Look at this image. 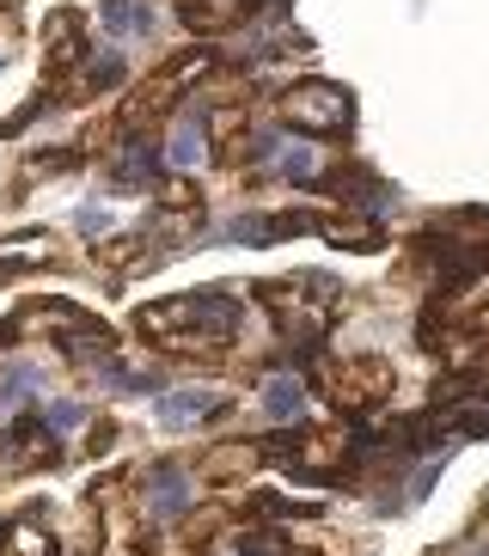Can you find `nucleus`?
I'll return each instance as SVG.
<instances>
[{
    "instance_id": "f257e3e1",
    "label": "nucleus",
    "mask_w": 489,
    "mask_h": 556,
    "mask_svg": "<svg viewBox=\"0 0 489 556\" xmlns=\"http://www.w3.org/2000/svg\"><path fill=\"white\" fill-rule=\"evenodd\" d=\"M141 330L153 337H172V343H227L239 330V300L233 294H178V300H160V306H141Z\"/></svg>"
},
{
    "instance_id": "f03ea898",
    "label": "nucleus",
    "mask_w": 489,
    "mask_h": 556,
    "mask_svg": "<svg viewBox=\"0 0 489 556\" xmlns=\"http://www.w3.org/2000/svg\"><path fill=\"white\" fill-rule=\"evenodd\" d=\"M288 116H293V129H306V135H342L349 123H355V104H349V92H342V86L306 80V86H293Z\"/></svg>"
},
{
    "instance_id": "7ed1b4c3",
    "label": "nucleus",
    "mask_w": 489,
    "mask_h": 556,
    "mask_svg": "<svg viewBox=\"0 0 489 556\" xmlns=\"http://www.w3.org/2000/svg\"><path fill=\"white\" fill-rule=\"evenodd\" d=\"M440 428H459V434H489V379H453L435 392Z\"/></svg>"
},
{
    "instance_id": "20e7f679",
    "label": "nucleus",
    "mask_w": 489,
    "mask_h": 556,
    "mask_svg": "<svg viewBox=\"0 0 489 556\" xmlns=\"http://www.w3.org/2000/svg\"><path fill=\"white\" fill-rule=\"evenodd\" d=\"M98 25H104V37H153V7L147 0H104L98 7Z\"/></svg>"
},
{
    "instance_id": "39448f33",
    "label": "nucleus",
    "mask_w": 489,
    "mask_h": 556,
    "mask_svg": "<svg viewBox=\"0 0 489 556\" xmlns=\"http://www.w3.org/2000/svg\"><path fill=\"white\" fill-rule=\"evenodd\" d=\"M214 409H221V397H214V392H165L160 397V422L165 428H184V422L214 416Z\"/></svg>"
},
{
    "instance_id": "423d86ee",
    "label": "nucleus",
    "mask_w": 489,
    "mask_h": 556,
    "mask_svg": "<svg viewBox=\"0 0 489 556\" xmlns=\"http://www.w3.org/2000/svg\"><path fill=\"white\" fill-rule=\"evenodd\" d=\"M263 404H269V416H276V422H293V416L306 409V386H300L293 374H276L269 386H263Z\"/></svg>"
},
{
    "instance_id": "0eeeda50",
    "label": "nucleus",
    "mask_w": 489,
    "mask_h": 556,
    "mask_svg": "<svg viewBox=\"0 0 489 556\" xmlns=\"http://www.w3.org/2000/svg\"><path fill=\"white\" fill-rule=\"evenodd\" d=\"M184 502H190V477H184V471H160V477H153V495H147L153 520H172Z\"/></svg>"
},
{
    "instance_id": "6e6552de",
    "label": "nucleus",
    "mask_w": 489,
    "mask_h": 556,
    "mask_svg": "<svg viewBox=\"0 0 489 556\" xmlns=\"http://www.w3.org/2000/svg\"><path fill=\"white\" fill-rule=\"evenodd\" d=\"M165 160L178 165V172H190V165H202V160H209V141H202V116H196V123H184V129L172 135V148H165Z\"/></svg>"
},
{
    "instance_id": "1a4fd4ad",
    "label": "nucleus",
    "mask_w": 489,
    "mask_h": 556,
    "mask_svg": "<svg viewBox=\"0 0 489 556\" xmlns=\"http://www.w3.org/2000/svg\"><path fill=\"white\" fill-rule=\"evenodd\" d=\"M32 386H37L32 367H7V374H0V404H18V397H32Z\"/></svg>"
},
{
    "instance_id": "9d476101",
    "label": "nucleus",
    "mask_w": 489,
    "mask_h": 556,
    "mask_svg": "<svg viewBox=\"0 0 489 556\" xmlns=\"http://www.w3.org/2000/svg\"><path fill=\"white\" fill-rule=\"evenodd\" d=\"M43 422L55 428V434H62V428H74V422H80V404H55V409L43 416Z\"/></svg>"
},
{
    "instance_id": "9b49d317",
    "label": "nucleus",
    "mask_w": 489,
    "mask_h": 556,
    "mask_svg": "<svg viewBox=\"0 0 489 556\" xmlns=\"http://www.w3.org/2000/svg\"><path fill=\"white\" fill-rule=\"evenodd\" d=\"M0 544H7V526H0Z\"/></svg>"
}]
</instances>
